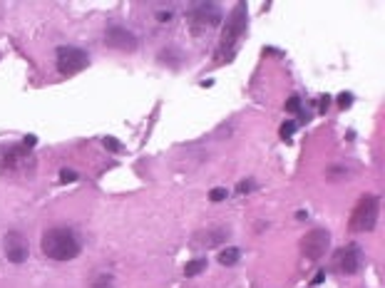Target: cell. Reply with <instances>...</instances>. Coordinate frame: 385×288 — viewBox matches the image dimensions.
Returning a JSON list of instances; mask_svg holds the SVG:
<instances>
[{
    "label": "cell",
    "mask_w": 385,
    "mask_h": 288,
    "mask_svg": "<svg viewBox=\"0 0 385 288\" xmlns=\"http://www.w3.org/2000/svg\"><path fill=\"white\" fill-rule=\"evenodd\" d=\"M43 254L52 261H72L80 254V241L70 229H50L43 234Z\"/></svg>",
    "instance_id": "6da1fadb"
},
{
    "label": "cell",
    "mask_w": 385,
    "mask_h": 288,
    "mask_svg": "<svg viewBox=\"0 0 385 288\" xmlns=\"http://www.w3.org/2000/svg\"><path fill=\"white\" fill-rule=\"evenodd\" d=\"M378 214H380V204H378V196H363L360 201H358V207L353 209V214H351V229L353 231H373L375 224H378Z\"/></svg>",
    "instance_id": "7a4b0ae2"
},
{
    "label": "cell",
    "mask_w": 385,
    "mask_h": 288,
    "mask_svg": "<svg viewBox=\"0 0 385 288\" xmlns=\"http://www.w3.org/2000/svg\"><path fill=\"white\" fill-rule=\"evenodd\" d=\"M246 32V5L244 3H236L234 10L229 13V20H226V28H224V37H221V45H219V55L221 52H229V50L236 45L241 35Z\"/></svg>",
    "instance_id": "3957f363"
},
{
    "label": "cell",
    "mask_w": 385,
    "mask_h": 288,
    "mask_svg": "<svg viewBox=\"0 0 385 288\" xmlns=\"http://www.w3.org/2000/svg\"><path fill=\"white\" fill-rule=\"evenodd\" d=\"M221 15H224V10H221L216 3H196V5H192V10H189L192 30L194 32L209 30V28H214V25L221 23Z\"/></svg>",
    "instance_id": "277c9868"
},
{
    "label": "cell",
    "mask_w": 385,
    "mask_h": 288,
    "mask_svg": "<svg viewBox=\"0 0 385 288\" xmlns=\"http://www.w3.org/2000/svg\"><path fill=\"white\" fill-rule=\"evenodd\" d=\"M90 65V57H87V52L80 48H60L57 50V70H60V75H75V72H80Z\"/></svg>",
    "instance_id": "5b68a950"
},
{
    "label": "cell",
    "mask_w": 385,
    "mask_h": 288,
    "mask_svg": "<svg viewBox=\"0 0 385 288\" xmlns=\"http://www.w3.org/2000/svg\"><path fill=\"white\" fill-rule=\"evenodd\" d=\"M328 246H331V234H328L326 229H313V231L306 234L303 241H301V251H303V256L311 258V261L321 258L323 254L328 251Z\"/></svg>",
    "instance_id": "8992f818"
},
{
    "label": "cell",
    "mask_w": 385,
    "mask_h": 288,
    "mask_svg": "<svg viewBox=\"0 0 385 288\" xmlns=\"http://www.w3.org/2000/svg\"><path fill=\"white\" fill-rule=\"evenodd\" d=\"M3 249H5L8 261H13V263H23V261H28V256H30L28 239H25L20 231H10V234H5V239H3Z\"/></svg>",
    "instance_id": "52a82bcc"
},
{
    "label": "cell",
    "mask_w": 385,
    "mask_h": 288,
    "mask_svg": "<svg viewBox=\"0 0 385 288\" xmlns=\"http://www.w3.org/2000/svg\"><path fill=\"white\" fill-rule=\"evenodd\" d=\"M360 266H363V249H360L358 243H351V246H346V249L338 251V269L346 273V276L358 273Z\"/></svg>",
    "instance_id": "ba28073f"
},
{
    "label": "cell",
    "mask_w": 385,
    "mask_h": 288,
    "mask_svg": "<svg viewBox=\"0 0 385 288\" xmlns=\"http://www.w3.org/2000/svg\"><path fill=\"white\" fill-rule=\"evenodd\" d=\"M105 45H110V48H114V50L132 52V50H137V37H134L127 28H110L107 35H105Z\"/></svg>",
    "instance_id": "9c48e42d"
},
{
    "label": "cell",
    "mask_w": 385,
    "mask_h": 288,
    "mask_svg": "<svg viewBox=\"0 0 385 288\" xmlns=\"http://www.w3.org/2000/svg\"><path fill=\"white\" fill-rule=\"evenodd\" d=\"M239 258H241V251L236 246H226V249L219 251V263H221V266H234Z\"/></svg>",
    "instance_id": "30bf717a"
},
{
    "label": "cell",
    "mask_w": 385,
    "mask_h": 288,
    "mask_svg": "<svg viewBox=\"0 0 385 288\" xmlns=\"http://www.w3.org/2000/svg\"><path fill=\"white\" fill-rule=\"evenodd\" d=\"M207 269V258H194V261H189L187 266H184V273L187 276H196V273H201Z\"/></svg>",
    "instance_id": "8fae6325"
},
{
    "label": "cell",
    "mask_w": 385,
    "mask_h": 288,
    "mask_svg": "<svg viewBox=\"0 0 385 288\" xmlns=\"http://www.w3.org/2000/svg\"><path fill=\"white\" fill-rule=\"evenodd\" d=\"M92 288H114L112 273H99L95 281H92Z\"/></svg>",
    "instance_id": "7c38bea8"
},
{
    "label": "cell",
    "mask_w": 385,
    "mask_h": 288,
    "mask_svg": "<svg viewBox=\"0 0 385 288\" xmlns=\"http://www.w3.org/2000/svg\"><path fill=\"white\" fill-rule=\"evenodd\" d=\"M296 132V122H283L281 125V137L286 139V142H291V134Z\"/></svg>",
    "instance_id": "4fadbf2b"
},
{
    "label": "cell",
    "mask_w": 385,
    "mask_h": 288,
    "mask_svg": "<svg viewBox=\"0 0 385 288\" xmlns=\"http://www.w3.org/2000/svg\"><path fill=\"white\" fill-rule=\"evenodd\" d=\"M226 196H229V192L221 189V187H216V189H211V192H209V199H211V201H224Z\"/></svg>",
    "instance_id": "5bb4252c"
},
{
    "label": "cell",
    "mask_w": 385,
    "mask_h": 288,
    "mask_svg": "<svg viewBox=\"0 0 385 288\" xmlns=\"http://www.w3.org/2000/svg\"><path fill=\"white\" fill-rule=\"evenodd\" d=\"M60 181H63V184H67V181H77V172L63 169V172H60Z\"/></svg>",
    "instance_id": "9a60e30c"
},
{
    "label": "cell",
    "mask_w": 385,
    "mask_h": 288,
    "mask_svg": "<svg viewBox=\"0 0 385 288\" xmlns=\"http://www.w3.org/2000/svg\"><path fill=\"white\" fill-rule=\"evenodd\" d=\"M256 189V184L249 179V181H239V187H236V192L239 194H249V192H254Z\"/></svg>",
    "instance_id": "2e32d148"
},
{
    "label": "cell",
    "mask_w": 385,
    "mask_h": 288,
    "mask_svg": "<svg viewBox=\"0 0 385 288\" xmlns=\"http://www.w3.org/2000/svg\"><path fill=\"white\" fill-rule=\"evenodd\" d=\"M286 110H289V112H298V110H301V99H298V97H291L289 102H286Z\"/></svg>",
    "instance_id": "e0dca14e"
},
{
    "label": "cell",
    "mask_w": 385,
    "mask_h": 288,
    "mask_svg": "<svg viewBox=\"0 0 385 288\" xmlns=\"http://www.w3.org/2000/svg\"><path fill=\"white\" fill-rule=\"evenodd\" d=\"M105 147H107L110 152H122V144L117 142V139H112V137H107V139H105Z\"/></svg>",
    "instance_id": "ac0fdd59"
},
{
    "label": "cell",
    "mask_w": 385,
    "mask_h": 288,
    "mask_svg": "<svg viewBox=\"0 0 385 288\" xmlns=\"http://www.w3.org/2000/svg\"><path fill=\"white\" fill-rule=\"evenodd\" d=\"M351 102H353V97L348 95V92H343L340 99H338V105H340V107H351Z\"/></svg>",
    "instance_id": "d6986e66"
},
{
    "label": "cell",
    "mask_w": 385,
    "mask_h": 288,
    "mask_svg": "<svg viewBox=\"0 0 385 288\" xmlns=\"http://www.w3.org/2000/svg\"><path fill=\"white\" fill-rule=\"evenodd\" d=\"M157 17H159L161 23H164V20H172V13H169V10H167V13L161 10V13H159V15H157Z\"/></svg>",
    "instance_id": "ffe728a7"
},
{
    "label": "cell",
    "mask_w": 385,
    "mask_h": 288,
    "mask_svg": "<svg viewBox=\"0 0 385 288\" xmlns=\"http://www.w3.org/2000/svg\"><path fill=\"white\" fill-rule=\"evenodd\" d=\"M328 105H331V99H328V97H323V99H321V112L328 110Z\"/></svg>",
    "instance_id": "44dd1931"
},
{
    "label": "cell",
    "mask_w": 385,
    "mask_h": 288,
    "mask_svg": "<svg viewBox=\"0 0 385 288\" xmlns=\"http://www.w3.org/2000/svg\"><path fill=\"white\" fill-rule=\"evenodd\" d=\"M323 278H326V276H323V273H318V276L313 278V286H318V283H323Z\"/></svg>",
    "instance_id": "7402d4cb"
},
{
    "label": "cell",
    "mask_w": 385,
    "mask_h": 288,
    "mask_svg": "<svg viewBox=\"0 0 385 288\" xmlns=\"http://www.w3.org/2000/svg\"><path fill=\"white\" fill-rule=\"evenodd\" d=\"M37 142V139H35V137H25V147H32V144Z\"/></svg>",
    "instance_id": "603a6c76"
}]
</instances>
